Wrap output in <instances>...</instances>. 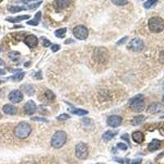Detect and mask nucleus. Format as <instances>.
<instances>
[{
	"instance_id": "f704fd0d",
	"label": "nucleus",
	"mask_w": 164,
	"mask_h": 164,
	"mask_svg": "<svg viewBox=\"0 0 164 164\" xmlns=\"http://www.w3.org/2000/svg\"><path fill=\"white\" fill-rule=\"evenodd\" d=\"M117 148H119L121 150H126L128 149L127 145L124 143H118L117 144Z\"/></svg>"
},
{
	"instance_id": "cd10ccee",
	"label": "nucleus",
	"mask_w": 164,
	"mask_h": 164,
	"mask_svg": "<svg viewBox=\"0 0 164 164\" xmlns=\"http://www.w3.org/2000/svg\"><path fill=\"white\" fill-rule=\"evenodd\" d=\"M24 76H25V73H17V74H15L14 76L12 77V79L14 80V81H20V80H22L23 79Z\"/></svg>"
},
{
	"instance_id": "72a5a7b5",
	"label": "nucleus",
	"mask_w": 164,
	"mask_h": 164,
	"mask_svg": "<svg viewBox=\"0 0 164 164\" xmlns=\"http://www.w3.org/2000/svg\"><path fill=\"white\" fill-rule=\"evenodd\" d=\"M31 121H41V122H48L47 119L45 118H43V117H32L31 118Z\"/></svg>"
},
{
	"instance_id": "58836bf2",
	"label": "nucleus",
	"mask_w": 164,
	"mask_h": 164,
	"mask_svg": "<svg viewBox=\"0 0 164 164\" xmlns=\"http://www.w3.org/2000/svg\"><path fill=\"white\" fill-rule=\"evenodd\" d=\"M121 138L123 140H126V142L130 143V139H129V135H128V134H124V135H122Z\"/></svg>"
},
{
	"instance_id": "09e8293b",
	"label": "nucleus",
	"mask_w": 164,
	"mask_h": 164,
	"mask_svg": "<svg viewBox=\"0 0 164 164\" xmlns=\"http://www.w3.org/2000/svg\"><path fill=\"white\" fill-rule=\"evenodd\" d=\"M96 164H105V163H96Z\"/></svg>"
},
{
	"instance_id": "e433bc0d",
	"label": "nucleus",
	"mask_w": 164,
	"mask_h": 164,
	"mask_svg": "<svg viewBox=\"0 0 164 164\" xmlns=\"http://www.w3.org/2000/svg\"><path fill=\"white\" fill-rule=\"evenodd\" d=\"M142 163V159L141 158H137V159H134L131 160L130 164H141Z\"/></svg>"
},
{
	"instance_id": "9d476101",
	"label": "nucleus",
	"mask_w": 164,
	"mask_h": 164,
	"mask_svg": "<svg viewBox=\"0 0 164 164\" xmlns=\"http://www.w3.org/2000/svg\"><path fill=\"white\" fill-rule=\"evenodd\" d=\"M107 123L111 127H118L122 123V117L120 116H117V115H112L108 117Z\"/></svg>"
},
{
	"instance_id": "37998d69",
	"label": "nucleus",
	"mask_w": 164,
	"mask_h": 164,
	"mask_svg": "<svg viewBox=\"0 0 164 164\" xmlns=\"http://www.w3.org/2000/svg\"><path fill=\"white\" fill-rule=\"evenodd\" d=\"M21 1H22L23 3H26V2H28V1H30V0H21Z\"/></svg>"
},
{
	"instance_id": "a878e982",
	"label": "nucleus",
	"mask_w": 164,
	"mask_h": 164,
	"mask_svg": "<svg viewBox=\"0 0 164 164\" xmlns=\"http://www.w3.org/2000/svg\"><path fill=\"white\" fill-rule=\"evenodd\" d=\"M8 56H9V58H10L12 61H17V60H18L19 58H20V53H19L18 52L12 51L8 53Z\"/></svg>"
},
{
	"instance_id": "aec40b11",
	"label": "nucleus",
	"mask_w": 164,
	"mask_h": 164,
	"mask_svg": "<svg viewBox=\"0 0 164 164\" xmlns=\"http://www.w3.org/2000/svg\"><path fill=\"white\" fill-rule=\"evenodd\" d=\"M30 17L29 15H23V16H18V17H11V18H7L6 20L10 22H13V23H16V22H22L23 20H26V19H29Z\"/></svg>"
},
{
	"instance_id": "bb28decb",
	"label": "nucleus",
	"mask_w": 164,
	"mask_h": 164,
	"mask_svg": "<svg viewBox=\"0 0 164 164\" xmlns=\"http://www.w3.org/2000/svg\"><path fill=\"white\" fill-rule=\"evenodd\" d=\"M112 3L117 6H124L128 4V0H111Z\"/></svg>"
},
{
	"instance_id": "3c124183",
	"label": "nucleus",
	"mask_w": 164,
	"mask_h": 164,
	"mask_svg": "<svg viewBox=\"0 0 164 164\" xmlns=\"http://www.w3.org/2000/svg\"><path fill=\"white\" fill-rule=\"evenodd\" d=\"M30 1H31V0H30Z\"/></svg>"
},
{
	"instance_id": "412c9836",
	"label": "nucleus",
	"mask_w": 164,
	"mask_h": 164,
	"mask_svg": "<svg viewBox=\"0 0 164 164\" xmlns=\"http://www.w3.org/2000/svg\"><path fill=\"white\" fill-rule=\"evenodd\" d=\"M40 19H41V12H38L35 16V18L27 22L28 25H31V26H38L39 25V22H40Z\"/></svg>"
},
{
	"instance_id": "1a4fd4ad",
	"label": "nucleus",
	"mask_w": 164,
	"mask_h": 164,
	"mask_svg": "<svg viewBox=\"0 0 164 164\" xmlns=\"http://www.w3.org/2000/svg\"><path fill=\"white\" fill-rule=\"evenodd\" d=\"M8 99L13 103H18L23 100V94L19 90H14L8 95Z\"/></svg>"
},
{
	"instance_id": "4be33fe9",
	"label": "nucleus",
	"mask_w": 164,
	"mask_h": 164,
	"mask_svg": "<svg viewBox=\"0 0 164 164\" xmlns=\"http://www.w3.org/2000/svg\"><path fill=\"white\" fill-rule=\"evenodd\" d=\"M117 134V132H114V131H107L103 135V140H105V141H109L111 140Z\"/></svg>"
},
{
	"instance_id": "b1692460",
	"label": "nucleus",
	"mask_w": 164,
	"mask_h": 164,
	"mask_svg": "<svg viewBox=\"0 0 164 164\" xmlns=\"http://www.w3.org/2000/svg\"><path fill=\"white\" fill-rule=\"evenodd\" d=\"M66 32V28H61V29L57 30L54 32L55 35L58 37V38H60V39H62L65 37V34Z\"/></svg>"
},
{
	"instance_id": "2eb2a0df",
	"label": "nucleus",
	"mask_w": 164,
	"mask_h": 164,
	"mask_svg": "<svg viewBox=\"0 0 164 164\" xmlns=\"http://www.w3.org/2000/svg\"><path fill=\"white\" fill-rule=\"evenodd\" d=\"M3 111L4 113L8 114V115H15L17 113V108L12 104H5L3 107Z\"/></svg>"
},
{
	"instance_id": "c03bdc74",
	"label": "nucleus",
	"mask_w": 164,
	"mask_h": 164,
	"mask_svg": "<svg viewBox=\"0 0 164 164\" xmlns=\"http://www.w3.org/2000/svg\"><path fill=\"white\" fill-rule=\"evenodd\" d=\"M1 118H2V114L0 113V119H1Z\"/></svg>"
},
{
	"instance_id": "f257e3e1",
	"label": "nucleus",
	"mask_w": 164,
	"mask_h": 164,
	"mask_svg": "<svg viewBox=\"0 0 164 164\" xmlns=\"http://www.w3.org/2000/svg\"><path fill=\"white\" fill-rule=\"evenodd\" d=\"M31 133V126L26 121L20 122L14 130V135L19 139L27 138Z\"/></svg>"
},
{
	"instance_id": "39448f33",
	"label": "nucleus",
	"mask_w": 164,
	"mask_h": 164,
	"mask_svg": "<svg viewBox=\"0 0 164 164\" xmlns=\"http://www.w3.org/2000/svg\"><path fill=\"white\" fill-rule=\"evenodd\" d=\"M93 58L95 62H98V63H106L108 60L109 54L105 48H97L94 51Z\"/></svg>"
},
{
	"instance_id": "5701e85b",
	"label": "nucleus",
	"mask_w": 164,
	"mask_h": 164,
	"mask_svg": "<svg viewBox=\"0 0 164 164\" xmlns=\"http://www.w3.org/2000/svg\"><path fill=\"white\" fill-rule=\"evenodd\" d=\"M27 7H24V6H11V7H7V9L9 10V11L12 12V13H16V12H22V11H25Z\"/></svg>"
},
{
	"instance_id": "6e6552de",
	"label": "nucleus",
	"mask_w": 164,
	"mask_h": 164,
	"mask_svg": "<svg viewBox=\"0 0 164 164\" xmlns=\"http://www.w3.org/2000/svg\"><path fill=\"white\" fill-rule=\"evenodd\" d=\"M144 47V44L143 40L139 38H135L131 40V42L129 43V45H128V48H130L133 52L141 51Z\"/></svg>"
},
{
	"instance_id": "0eeeda50",
	"label": "nucleus",
	"mask_w": 164,
	"mask_h": 164,
	"mask_svg": "<svg viewBox=\"0 0 164 164\" xmlns=\"http://www.w3.org/2000/svg\"><path fill=\"white\" fill-rule=\"evenodd\" d=\"M73 35L77 39L80 40H84L87 39L89 35V30L85 26L80 25L74 27L73 29Z\"/></svg>"
},
{
	"instance_id": "f03ea898",
	"label": "nucleus",
	"mask_w": 164,
	"mask_h": 164,
	"mask_svg": "<svg viewBox=\"0 0 164 164\" xmlns=\"http://www.w3.org/2000/svg\"><path fill=\"white\" fill-rule=\"evenodd\" d=\"M149 28L153 33H160L164 30V20L159 17H153L149 20Z\"/></svg>"
},
{
	"instance_id": "79ce46f5",
	"label": "nucleus",
	"mask_w": 164,
	"mask_h": 164,
	"mask_svg": "<svg viewBox=\"0 0 164 164\" xmlns=\"http://www.w3.org/2000/svg\"><path fill=\"white\" fill-rule=\"evenodd\" d=\"M0 65H4V60H2V59H0Z\"/></svg>"
},
{
	"instance_id": "ea45409f",
	"label": "nucleus",
	"mask_w": 164,
	"mask_h": 164,
	"mask_svg": "<svg viewBox=\"0 0 164 164\" xmlns=\"http://www.w3.org/2000/svg\"><path fill=\"white\" fill-rule=\"evenodd\" d=\"M5 74H6V72H5L4 70L0 68V76H1V75H5Z\"/></svg>"
},
{
	"instance_id": "dca6fc26",
	"label": "nucleus",
	"mask_w": 164,
	"mask_h": 164,
	"mask_svg": "<svg viewBox=\"0 0 164 164\" xmlns=\"http://www.w3.org/2000/svg\"><path fill=\"white\" fill-rule=\"evenodd\" d=\"M132 139L135 143L141 144L144 140V135L140 131H135L132 134Z\"/></svg>"
},
{
	"instance_id": "8fccbe9b",
	"label": "nucleus",
	"mask_w": 164,
	"mask_h": 164,
	"mask_svg": "<svg viewBox=\"0 0 164 164\" xmlns=\"http://www.w3.org/2000/svg\"><path fill=\"white\" fill-rule=\"evenodd\" d=\"M2 1H3V0H0V3H1V2H2Z\"/></svg>"
},
{
	"instance_id": "49530a36",
	"label": "nucleus",
	"mask_w": 164,
	"mask_h": 164,
	"mask_svg": "<svg viewBox=\"0 0 164 164\" xmlns=\"http://www.w3.org/2000/svg\"><path fill=\"white\" fill-rule=\"evenodd\" d=\"M161 118H163V119H164V116H163V117H161Z\"/></svg>"
},
{
	"instance_id": "393cba45",
	"label": "nucleus",
	"mask_w": 164,
	"mask_h": 164,
	"mask_svg": "<svg viewBox=\"0 0 164 164\" xmlns=\"http://www.w3.org/2000/svg\"><path fill=\"white\" fill-rule=\"evenodd\" d=\"M71 113H73V114H76V115H78V116H84V115H86L88 114V112L86 110H83V109H80V108H75V110H71Z\"/></svg>"
},
{
	"instance_id": "a18cd8bd",
	"label": "nucleus",
	"mask_w": 164,
	"mask_h": 164,
	"mask_svg": "<svg viewBox=\"0 0 164 164\" xmlns=\"http://www.w3.org/2000/svg\"><path fill=\"white\" fill-rule=\"evenodd\" d=\"M163 101L164 102V95H163Z\"/></svg>"
},
{
	"instance_id": "7c9ffc66",
	"label": "nucleus",
	"mask_w": 164,
	"mask_h": 164,
	"mask_svg": "<svg viewBox=\"0 0 164 164\" xmlns=\"http://www.w3.org/2000/svg\"><path fill=\"white\" fill-rule=\"evenodd\" d=\"M42 4V2L40 1V2H38V3H35V4H30L29 6H28V9H30V10H34V9H35L37 7H39L40 6V4Z\"/></svg>"
},
{
	"instance_id": "c9c22d12",
	"label": "nucleus",
	"mask_w": 164,
	"mask_h": 164,
	"mask_svg": "<svg viewBox=\"0 0 164 164\" xmlns=\"http://www.w3.org/2000/svg\"><path fill=\"white\" fill-rule=\"evenodd\" d=\"M128 40V37L127 36H125V37H123L122 39H121L119 41H117V45H121V44H124L125 42L126 41V40Z\"/></svg>"
},
{
	"instance_id": "423d86ee",
	"label": "nucleus",
	"mask_w": 164,
	"mask_h": 164,
	"mask_svg": "<svg viewBox=\"0 0 164 164\" xmlns=\"http://www.w3.org/2000/svg\"><path fill=\"white\" fill-rule=\"evenodd\" d=\"M76 156L79 159H85L88 157L89 154V150L88 146L83 142H80L77 144L76 146V150H75Z\"/></svg>"
},
{
	"instance_id": "4468645a",
	"label": "nucleus",
	"mask_w": 164,
	"mask_h": 164,
	"mask_svg": "<svg viewBox=\"0 0 164 164\" xmlns=\"http://www.w3.org/2000/svg\"><path fill=\"white\" fill-rule=\"evenodd\" d=\"M163 110V105L159 103H152L151 105H150V107L148 108L147 112L151 114H154V113H160Z\"/></svg>"
},
{
	"instance_id": "ddd939ff",
	"label": "nucleus",
	"mask_w": 164,
	"mask_h": 164,
	"mask_svg": "<svg viewBox=\"0 0 164 164\" xmlns=\"http://www.w3.org/2000/svg\"><path fill=\"white\" fill-rule=\"evenodd\" d=\"M53 5L57 11H61L69 6L70 0H54Z\"/></svg>"
},
{
	"instance_id": "9b49d317",
	"label": "nucleus",
	"mask_w": 164,
	"mask_h": 164,
	"mask_svg": "<svg viewBox=\"0 0 164 164\" xmlns=\"http://www.w3.org/2000/svg\"><path fill=\"white\" fill-rule=\"evenodd\" d=\"M37 107L35 103L33 100H29L25 103L24 105V112L26 115H33L36 112Z\"/></svg>"
},
{
	"instance_id": "a19ab883",
	"label": "nucleus",
	"mask_w": 164,
	"mask_h": 164,
	"mask_svg": "<svg viewBox=\"0 0 164 164\" xmlns=\"http://www.w3.org/2000/svg\"><path fill=\"white\" fill-rule=\"evenodd\" d=\"M70 42H74V40H71V39H68L67 40H66L65 41V44H70Z\"/></svg>"
},
{
	"instance_id": "f8f14e48",
	"label": "nucleus",
	"mask_w": 164,
	"mask_h": 164,
	"mask_svg": "<svg viewBox=\"0 0 164 164\" xmlns=\"http://www.w3.org/2000/svg\"><path fill=\"white\" fill-rule=\"evenodd\" d=\"M24 43L30 48H34L37 47V45H38V39L34 35H28L24 39Z\"/></svg>"
},
{
	"instance_id": "c85d7f7f",
	"label": "nucleus",
	"mask_w": 164,
	"mask_h": 164,
	"mask_svg": "<svg viewBox=\"0 0 164 164\" xmlns=\"http://www.w3.org/2000/svg\"><path fill=\"white\" fill-rule=\"evenodd\" d=\"M157 2V0H147L145 3H144V6L145 8L148 9V8H150L152 6H153Z\"/></svg>"
},
{
	"instance_id": "de8ad7c7",
	"label": "nucleus",
	"mask_w": 164,
	"mask_h": 164,
	"mask_svg": "<svg viewBox=\"0 0 164 164\" xmlns=\"http://www.w3.org/2000/svg\"><path fill=\"white\" fill-rule=\"evenodd\" d=\"M163 90H164V84H163Z\"/></svg>"
},
{
	"instance_id": "20e7f679",
	"label": "nucleus",
	"mask_w": 164,
	"mask_h": 164,
	"mask_svg": "<svg viewBox=\"0 0 164 164\" xmlns=\"http://www.w3.org/2000/svg\"><path fill=\"white\" fill-rule=\"evenodd\" d=\"M131 108L135 113H141L144 110L145 104L143 100V95H138L131 99Z\"/></svg>"
},
{
	"instance_id": "f3484780",
	"label": "nucleus",
	"mask_w": 164,
	"mask_h": 164,
	"mask_svg": "<svg viewBox=\"0 0 164 164\" xmlns=\"http://www.w3.org/2000/svg\"><path fill=\"white\" fill-rule=\"evenodd\" d=\"M161 146V141L158 139H153L148 145V149L151 152H153L155 150H157Z\"/></svg>"
},
{
	"instance_id": "4c0bfd02",
	"label": "nucleus",
	"mask_w": 164,
	"mask_h": 164,
	"mask_svg": "<svg viewBox=\"0 0 164 164\" xmlns=\"http://www.w3.org/2000/svg\"><path fill=\"white\" fill-rule=\"evenodd\" d=\"M51 49L53 52L59 51V49H60V46H59V44H53V45H52Z\"/></svg>"
},
{
	"instance_id": "7ed1b4c3",
	"label": "nucleus",
	"mask_w": 164,
	"mask_h": 164,
	"mask_svg": "<svg viewBox=\"0 0 164 164\" xmlns=\"http://www.w3.org/2000/svg\"><path fill=\"white\" fill-rule=\"evenodd\" d=\"M66 141V134L65 131H59L53 135L51 139V145L55 149H60L64 145Z\"/></svg>"
},
{
	"instance_id": "2f4dec72",
	"label": "nucleus",
	"mask_w": 164,
	"mask_h": 164,
	"mask_svg": "<svg viewBox=\"0 0 164 164\" xmlns=\"http://www.w3.org/2000/svg\"><path fill=\"white\" fill-rule=\"evenodd\" d=\"M69 118H70L69 115H67V114H66V113L61 114V115H59V117H57V119H58L59 121H65V120H67V119H69Z\"/></svg>"
},
{
	"instance_id": "6ab92c4d",
	"label": "nucleus",
	"mask_w": 164,
	"mask_h": 164,
	"mask_svg": "<svg viewBox=\"0 0 164 164\" xmlns=\"http://www.w3.org/2000/svg\"><path fill=\"white\" fill-rule=\"evenodd\" d=\"M23 91L26 93L28 96H32L35 94V89L31 85H24L22 86Z\"/></svg>"
},
{
	"instance_id": "c756f323",
	"label": "nucleus",
	"mask_w": 164,
	"mask_h": 164,
	"mask_svg": "<svg viewBox=\"0 0 164 164\" xmlns=\"http://www.w3.org/2000/svg\"><path fill=\"white\" fill-rule=\"evenodd\" d=\"M45 96H46V98H47L48 100H50V101L55 99V95L53 93V92L50 91V90H47V91H46V93H45Z\"/></svg>"
},
{
	"instance_id": "a211bd4d",
	"label": "nucleus",
	"mask_w": 164,
	"mask_h": 164,
	"mask_svg": "<svg viewBox=\"0 0 164 164\" xmlns=\"http://www.w3.org/2000/svg\"><path fill=\"white\" fill-rule=\"evenodd\" d=\"M145 117L143 115H139L135 117L131 120V125L132 126H139V125L142 124L143 122L145 121Z\"/></svg>"
},
{
	"instance_id": "473e14b6",
	"label": "nucleus",
	"mask_w": 164,
	"mask_h": 164,
	"mask_svg": "<svg viewBox=\"0 0 164 164\" xmlns=\"http://www.w3.org/2000/svg\"><path fill=\"white\" fill-rule=\"evenodd\" d=\"M41 40L43 41V46H44V47H49V46H50L51 42L48 40H47L46 38H43V37H42Z\"/></svg>"
}]
</instances>
